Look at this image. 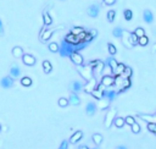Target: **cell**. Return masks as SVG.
Segmentation results:
<instances>
[{"label": "cell", "instance_id": "4316f807", "mask_svg": "<svg viewBox=\"0 0 156 149\" xmlns=\"http://www.w3.org/2000/svg\"><path fill=\"white\" fill-rule=\"evenodd\" d=\"M43 21H44L45 26H51L52 25V18L50 17V15L46 11L43 12Z\"/></svg>", "mask_w": 156, "mask_h": 149}, {"label": "cell", "instance_id": "ac0fdd59", "mask_svg": "<svg viewBox=\"0 0 156 149\" xmlns=\"http://www.w3.org/2000/svg\"><path fill=\"white\" fill-rule=\"evenodd\" d=\"M117 92L116 91H104V93H103V98H105V99H107L108 101H112L115 98L117 97Z\"/></svg>", "mask_w": 156, "mask_h": 149}, {"label": "cell", "instance_id": "ee69618b", "mask_svg": "<svg viewBox=\"0 0 156 149\" xmlns=\"http://www.w3.org/2000/svg\"><path fill=\"white\" fill-rule=\"evenodd\" d=\"M146 127L151 133H156V124H146Z\"/></svg>", "mask_w": 156, "mask_h": 149}, {"label": "cell", "instance_id": "7bdbcfd3", "mask_svg": "<svg viewBox=\"0 0 156 149\" xmlns=\"http://www.w3.org/2000/svg\"><path fill=\"white\" fill-rule=\"evenodd\" d=\"M131 127H132V132H133V133L137 134V133H139V132H140V126H139L137 122H134Z\"/></svg>", "mask_w": 156, "mask_h": 149}, {"label": "cell", "instance_id": "7402d4cb", "mask_svg": "<svg viewBox=\"0 0 156 149\" xmlns=\"http://www.w3.org/2000/svg\"><path fill=\"white\" fill-rule=\"evenodd\" d=\"M106 63H107L106 65H107L108 67H110V70H111V73H113V72H115V70H116V67H117V64H118V63H117L116 60L113 59V56L108 58Z\"/></svg>", "mask_w": 156, "mask_h": 149}, {"label": "cell", "instance_id": "d590c367", "mask_svg": "<svg viewBox=\"0 0 156 149\" xmlns=\"http://www.w3.org/2000/svg\"><path fill=\"white\" fill-rule=\"evenodd\" d=\"M133 33L135 34V37H137V38H140V37L145 36V31H144V28H141V27H138V28H135V31H134Z\"/></svg>", "mask_w": 156, "mask_h": 149}, {"label": "cell", "instance_id": "74e56055", "mask_svg": "<svg viewBox=\"0 0 156 149\" xmlns=\"http://www.w3.org/2000/svg\"><path fill=\"white\" fill-rule=\"evenodd\" d=\"M132 69L131 67H127L126 66V69H125V71H123V74H122V77L123 78H131V76H132Z\"/></svg>", "mask_w": 156, "mask_h": 149}, {"label": "cell", "instance_id": "cb8c5ba5", "mask_svg": "<svg viewBox=\"0 0 156 149\" xmlns=\"http://www.w3.org/2000/svg\"><path fill=\"white\" fill-rule=\"evenodd\" d=\"M125 69H126V65L118 63V64H117V67H116V70H115V72H113V74H115V76H122V74H123Z\"/></svg>", "mask_w": 156, "mask_h": 149}, {"label": "cell", "instance_id": "83f0119b", "mask_svg": "<svg viewBox=\"0 0 156 149\" xmlns=\"http://www.w3.org/2000/svg\"><path fill=\"white\" fill-rule=\"evenodd\" d=\"M12 55L15 56V58H22V55H23V50H22V48L21 46H15V48L12 49Z\"/></svg>", "mask_w": 156, "mask_h": 149}, {"label": "cell", "instance_id": "e575fe53", "mask_svg": "<svg viewBox=\"0 0 156 149\" xmlns=\"http://www.w3.org/2000/svg\"><path fill=\"white\" fill-rule=\"evenodd\" d=\"M21 84L22 86H24V87H29V86H32V78L31 77H22L21 78Z\"/></svg>", "mask_w": 156, "mask_h": 149}, {"label": "cell", "instance_id": "8d00e7d4", "mask_svg": "<svg viewBox=\"0 0 156 149\" xmlns=\"http://www.w3.org/2000/svg\"><path fill=\"white\" fill-rule=\"evenodd\" d=\"M115 17H116V11H115V10H110L107 12V21L108 22L112 23L115 21Z\"/></svg>", "mask_w": 156, "mask_h": 149}, {"label": "cell", "instance_id": "4fadbf2b", "mask_svg": "<svg viewBox=\"0 0 156 149\" xmlns=\"http://www.w3.org/2000/svg\"><path fill=\"white\" fill-rule=\"evenodd\" d=\"M20 74H21V69H20V66L16 65V64H13L10 67V77L17 78V77H20Z\"/></svg>", "mask_w": 156, "mask_h": 149}, {"label": "cell", "instance_id": "5b68a950", "mask_svg": "<svg viewBox=\"0 0 156 149\" xmlns=\"http://www.w3.org/2000/svg\"><path fill=\"white\" fill-rule=\"evenodd\" d=\"M100 83L104 87H112L115 84V77L111 76V74H104V76L101 77Z\"/></svg>", "mask_w": 156, "mask_h": 149}, {"label": "cell", "instance_id": "f546056e", "mask_svg": "<svg viewBox=\"0 0 156 149\" xmlns=\"http://www.w3.org/2000/svg\"><path fill=\"white\" fill-rule=\"evenodd\" d=\"M122 33H123V28H122V27H120V26L116 27V28H113V31H112L113 37H116V38H121Z\"/></svg>", "mask_w": 156, "mask_h": 149}, {"label": "cell", "instance_id": "ab89813d", "mask_svg": "<svg viewBox=\"0 0 156 149\" xmlns=\"http://www.w3.org/2000/svg\"><path fill=\"white\" fill-rule=\"evenodd\" d=\"M57 104H59V106H61V108H66L67 105H69V99H66V98H60L59 101H57Z\"/></svg>", "mask_w": 156, "mask_h": 149}, {"label": "cell", "instance_id": "8fae6325", "mask_svg": "<svg viewBox=\"0 0 156 149\" xmlns=\"http://www.w3.org/2000/svg\"><path fill=\"white\" fill-rule=\"evenodd\" d=\"M22 63L26 66H33L36 64V58L31 55V54H23L22 55Z\"/></svg>", "mask_w": 156, "mask_h": 149}, {"label": "cell", "instance_id": "d6986e66", "mask_svg": "<svg viewBox=\"0 0 156 149\" xmlns=\"http://www.w3.org/2000/svg\"><path fill=\"white\" fill-rule=\"evenodd\" d=\"M131 78H123V81H122V84H121V87H120V89H118V92L117 93H123L125 91H127L128 88L131 87Z\"/></svg>", "mask_w": 156, "mask_h": 149}, {"label": "cell", "instance_id": "ffe728a7", "mask_svg": "<svg viewBox=\"0 0 156 149\" xmlns=\"http://www.w3.org/2000/svg\"><path fill=\"white\" fill-rule=\"evenodd\" d=\"M69 104L73 105V106H77L80 104V99L78 97V94H74V93H71L70 96V99H69Z\"/></svg>", "mask_w": 156, "mask_h": 149}, {"label": "cell", "instance_id": "44dd1931", "mask_svg": "<svg viewBox=\"0 0 156 149\" xmlns=\"http://www.w3.org/2000/svg\"><path fill=\"white\" fill-rule=\"evenodd\" d=\"M143 18L146 23H153L154 22V13L150 10H145L143 13Z\"/></svg>", "mask_w": 156, "mask_h": 149}, {"label": "cell", "instance_id": "c3c4849f", "mask_svg": "<svg viewBox=\"0 0 156 149\" xmlns=\"http://www.w3.org/2000/svg\"><path fill=\"white\" fill-rule=\"evenodd\" d=\"M0 36H4V28H3V22L0 20Z\"/></svg>", "mask_w": 156, "mask_h": 149}, {"label": "cell", "instance_id": "f35d334b", "mask_svg": "<svg viewBox=\"0 0 156 149\" xmlns=\"http://www.w3.org/2000/svg\"><path fill=\"white\" fill-rule=\"evenodd\" d=\"M83 31H84L83 27H72L71 33H72V34H74V36H78L79 33H82Z\"/></svg>", "mask_w": 156, "mask_h": 149}, {"label": "cell", "instance_id": "b9f144b4", "mask_svg": "<svg viewBox=\"0 0 156 149\" xmlns=\"http://www.w3.org/2000/svg\"><path fill=\"white\" fill-rule=\"evenodd\" d=\"M134 122H135V119H134L133 116H127V117H125V124L132 126Z\"/></svg>", "mask_w": 156, "mask_h": 149}, {"label": "cell", "instance_id": "836d02e7", "mask_svg": "<svg viewBox=\"0 0 156 149\" xmlns=\"http://www.w3.org/2000/svg\"><path fill=\"white\" fill-rule=\"evenodd\" d=\"M138 44L141 45V46H146L149 44V38L146 36H143V37L138 38Z\"/></svg>", "mask_w": 156, "mask_h": 149}, {"label": "cell", "instance_id": "4dcf8cb0", "mask_svg": "<svg viewBox=\"0 0 156 149\" xmlns=\"http://www.w3.org/2000/svg\"><path fill=\"white\" fill-rule=\"evenodd\" d=\"M129 42H131L132 48H134V46L138 44V38L135 37V34H134L133 32H129Z\"/></svg>", "mask_w": 156, "mask_h": 149}, {"label": "cell", "instance_id": "8992f818", "mask_svg": "<svg viewBox=\"0 0 156 149\" xmlns=\"http://www.w3.org/2000/svg\"><path fill=\"white\" fill-rule=\"evenodd\" d=\"M99 12H100V6L97 5V4L90 5L89 8H88V10H87L88 16H90V17H93V18L98 17V16H99Z\"/></svg>", "mask_w": 156, "mask_h": 149}, {"label": "cell", "instance_id": "ba28073f", "mask_svg": "<svg viewBox=\"0 0 156 149\" xmlns=\"http://www.w3.org/2000/svg\"><path fill=\"white\" fill-rule=\"evenodd\" d=\"M13 83H15V81H13V78L10 77V76H5V77L1 78V81H0V86H1L3 88H5V89L11 88L13 86Z\"/></svg>", "mask_w": 156, "mask_h": 149}, {"label": "cell", "instance_id": "d6a6232c", "mask_svg": "<svg viewBox=\"0 0 156 149\" xmlns=\"http://www.w3.org/2000/svg\"><path fill=\"white\" fill-rule=\"evenodd\" d=\"M107 49H108V53H110L111 56H113V55H116V54H117L116 46H115L112 43H107Z\"/></svg>", "mask_w": 156, "mask_h": 149}, {"label": "cell", "instance_id": "9c48e42d", "mask_svg": "<svg viewBox=\"0 0 156 149\" xmlns=\"http://www.w3.org/2000/svg\"><path fill=\"white\" fill-rule=\"evenodd\" d=\"M137 116L139 119H141L143 121H145L146 124H156V116L153 115H148V114H138Z\"/></svg>", "mask_w": 156, "mask_h": 149}, {"label": "cell", "instance_id": "f1b7e54d", "mask_svg": "<svg viewBox=\"0 0 156 149\" xmlns=\"http://www.w3.org/2000/svg\"><path fill=\"white\" fill-rule=\"evenodd\" d=\"M43 70H44V72H45V73L51 72L52 66H51L50 61H48V60H44V61H43Z\"/></svg>", "mask_w": 156, "mask_h": 149}, {"label": "cell", "instance_id": "5bb4252c", "mask_svg": "<svg viewBox=\"0 0 156 149\" xmlns=\"http://www.w3.org/2000/svg\"><path fill=\"white\" fill-rule=\"evenodd\" d=\"M121 39H122V43H123V45L126 46V48L132 49V45H131V42H129V32L123 31V33H122V36H121Z\"/></svg>", "mask_w": 156, "mask_h": 149}, {"label": "cell", "instance_id": "484cf974", "mask_svg": "<svg viewBox=\"0 0 156 149\" xmlns=\"http://www.w3.org/2000/svg\"><path fill=\"white\" fill-rule=\"evenodd\" d=\"M92 139L94 142V144L99 147L101 144V142H103V136H101L100 133H94L93 136H92Z\"/></svg>", "mask_w": 156, "mask_h": 149}, {"label": "cell", "instance_id": "9a60e30c", "mask_svg": "<svg viewBox=\"0 0 156 149\" xmlns=\"http://www.w3.org/2000/svg\"><path fill=\"white\" fill-rule=\"evenodd\" d=\"M70 88H71L72 93L77 94L78 92H80V91L83 89V84L80 83V82H78V81H73V82L70 84Z\"/></svg>", "mask_w": 156, "mask_h": 149}, {"label": "cell", "instance_id": "603a6c76", "mask_svg": "<svg viewBox=\"0 0 156 149\" xmlns=\"http://www.w3.org/2000/svg\"><path fill=\"white\" fill-rule=\"evenodd\" d=\"M55 31L56 30H52V31H44L43 30V33H40V39H42V42H48L49 38L52 36V33Z\"/></svg>", "mask_w": 156, "mask_h": 149}, {"label": "cell", "instance_id": "f5cc1de1", "mask_svg": "<svg viewBox=\"0 0 156 149\" xmlns=\"http://www.w3.org/2000/svg\"><path fill=\"white\" fill-rule=\"evenodd\" d=\"M0 131H1V125H0Z\"/></svg>", "mask_w": 156, "mask_h": 149}, {"label": "cell", "instance_id": "681fc988", "mask_svg": "<svg viewBox=\"0 0 156 149\" xmlns=\"http://www.w3.org/2000/svg\"><path fill=\"white\" fill-rule=\"evenodd\" d=\"M78 149H90V148L88 147V145H79Z\"/></svg>", "mask_w": 156, "mask_h": 149}, {"label": "cell", "instance_id": "e0dca14e", "mask_svg": "<svg viewBox=\"0 0 156 149\" xmlns=\"http://www.w3.org/2000/svg\"><path fill=\"white\" fill-rule=\"evenodd\" d=\"M97 111V105L94 101H90V103H88L87 106H85V112L87 115H89V116H93L94 114Z\"/></svg>", "mask_w": 156, "mask_h": 149}, {"label": "cell", "instance_id": "52a82bcc", "mask_svg": "<svg viewBox=\"0 0 156 149\" xmlns=\"http://www.w3.org/2000/svg\"><path fill=\"white\" fill-rule=\"evenodd\" d=\"M69 58L71 59V61H72L74 65H77V66L83 65V63H84V59H83V56L80 55L79 53H73V54H71Z\"/></svg>", "mask_w": 156, "mask_h": 149}, {"label": "cell", "instance_id": "6da1fadb", "mask_svg": "<svg viewBox=\"0 0 156 149\" xmlns=\"http://www.w3.org/2000/svg\"><path fill=\"white\" fill-rule=\"evenodd\" d=\"M89 45V43H85V42H83L82 44H79V45H77V46H74V45H71V44H69L66 42V40H62V42L60 43V45H59V54L62 58H69L71 54H73V53H79L80 50H83V49H85L87 46Z\"/></svg>", "mask_w": 156, "mask_h": 149}, {"label": "cell", "instance_id": "60d3db41", "mask_svg": "<svg viewBox=\"0 0 156 149\" xmlns=\"http://www.w3.org/2000/svg\"><path fill=\"white\" fill-rule=\"evenodd\" d=\"M49 50H50L51 53H57V50H59V44H57L56 42L50 43V44H49Z\"/></svg>", "mask_w": 156, "mask_h": 149}, {"label": "cell", "instance_id": "277c9868", "mask_svg": "<svg viewBox=\"0 0 156 149\" xmlns=\"http://www.w3.org/2000/svg\"><path fill=\"white\" fill-rule=\"evenodd\" d=\"M116 115H117V109H115V108H111V109L107 111L106 116H105V121H104V126L106 128H110L112 126V122H113L115 117H116Z\"/></svg>", "mask_w": 156, "mask_h": 149}, {"label": "cell", "instance_id": "7dc6e473", "mask_svg": "<svg viewBox=\"0 0 156 149\" xmlns=\"http://www.w3.org/2000/svg\"><path fill=\"white\" fill-rule=\"evenodd\" d=\"M89 33H90V36H92L93 38H95V37L98 36V31H97V30H92Z\"/></svg>", "mask_w": 156, "mask_h": 149}, {"label": "cell", "instance_id": "7c38bea8", "mask_svg": "<svg viewBox=\"0 0 156 149\" xmlns=\"http://www.w3.org/2000/svg\"><path fill=\"white\" fill-rule=\"evenodd\" d=\"M95 105H97V109H99V110H106L107 108L110 106V101L105 98H101L98 100V103Z\"/></svg>", "mask_w": 156, "mask_h": 149}, {"label": "cell", "instance_id": "f907efd6", "mask_svg": "<svg viewBox=\"0 0 156 149\" xmlns=\"http://www.w3.org/2000/svg\"><path fill=\"white\" fill-rule=\"evenodd\" d=\"M116 149H127V147L126 145H118Z\"/></svg>", "mask_w": 156, "mask_h": 149}, {"label": "cell", "instance_id": "3957f363", "mask_svg": "<svg viewBox=\"0 0 156 149\" xmlns=\"http://www.w3.org/2000/svg\"><path fill=\"white\" fill-rule=\"evenodd\" d=\"M89 66L92 67L93 74H101L104 72L105 63H103L101 60H93V61L89 64Z\"/></svg>", "mask_w": 156, "mask_h": 149}, {"label": "cell", "instance_id": "1f68e13d", "mask_svg": "<svg viewBox=\"0 0 156 149\" xmlns=\"http://www.w3.org/2000/svg\"><path fill=\"white\" fill-rule=\"evenodd\" d=\"M123 17H125L126 21H131V20L133 18V12H132V10L126 9V10L123 11Z\"/></svg>", "mask_w": 156, "mask_h": 149}, {"label": "cell", "instance_id": "bcb514c9", "mask_svg": "<svg viewBox=\"0 0 156 149\" xmlns=\"http://www.w3.org/2000/svg\"><path fill=\"white\" fill-rule=\"evenodd\" d=\"M103 3L107 6H112V5H115V3H116V0H103Z\"/></svg>", "mask_w": 156, "mask_h": 149}, {"label": "cell", "instance_id": "2e32d148", "mask_svg": "<svg viewBox=\"0 0 156 149\" xmlns=\"http://www.w3.org/2000/svg\"><path fill=\"white\" fill-rule=\"evenodd\" d=\"M83 138V132L82 131H77V132H74L72 136H71V138H70V143H72V144H76V143H78V142Z\"/></svg>", "mask_w": 156, "mask_h": 149}, {"label": "cell", "instance_id": "7a4b0ae2", "mask_svg": "<svg viewBox=\"0 0 156 149\" xmlns=\"http://www.w3.org/2000/svg\"><path fill=\"white\" fill-rule=\"evenodd\" d=\"M77 71L80 76L83 77V79H85L87 82L90 81L94 74H93V71H92V67L89 65H80V66H77Z\"/></svg>", "mask_w": 156, "mask_h": 149}, {"label": "cell", "instance_id": "d4e9b609", "mask_svg": "<svg viewBox=\"0 0 156 149\" xmlns=\"http://www.w3.org/2000/svg\"><path fill=\"white\" fill-rule=\"evenodd\" d=\"M116 127H118V128H122L126 124H125V119L123 117H120V116H116L115 117V120H113V122H112Z\"/></svg>", "mask_w": 156, "mask_h": 149}, {"label": "cell", "instance_id": "30bf717a", "mask_svg": "<svg viewBox=\"0 0 156 149\" xmlns=\"http://www.w3.org/2000/svg\"><path fill=\"white\" fill-rule=\"evenodd\" d=\"M97 84H98V83H97L95 77H93L90 81H88V82L83 86V89H84V92H85V93H92V91L97 87Z\"/></svg>", "mask_w": 156, "mask_h": 149}, {"label": "cell", "instance_id": "816d5d0a", "mask_svg": "<svg viewBox=\"0 0 156 149\" xmlns=\"http://www.w3.org/2000/svg\"><path fill=\"white\" fill-rule=\"evenodd\" d=\"M93 149H99V148H98V147H95V148H93Z\"/></svg>", "mask_w": 156, "mask_h": 149}, {"label": "cell", "instance_id": "f6af8a7d", "mask_svg": "<svg viewBox=\"0 0 156 149\" xmlns=\"http://www.w3.org/2000/svg\"><path fill=\"white\" fill-rule=\"evenodd\" d=\"M59 149H69V141H62L61 142V144L59 147Z\"/></svg>", "mask_w": 156, "mask_h": 149}]
</instances>
